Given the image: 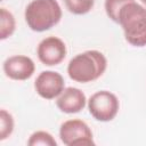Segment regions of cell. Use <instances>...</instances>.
<instances>
[{"mask_svg": "<svg viewBox=\"0 0 146 146\" xmlns=\"http://www.w3.org/2000/svg\"><path fill=\"white\" fill-rule=\"evenodd\" d=\"M14 116L5 108L0 110V140L3 141L7 138H9L14 131Z\"/></svg>", "mask_w": 146, "mask_h": 146, "instance_id": "8fae6325", "label": "cell"}, {"mask_svg": "<svg viewBox=\"0 0 146 146\" xmlns=\"http://www.w3.org/2000/svg\"><path fill=\"white\" fill-rule=\"evenodd\" d=\"M27 145L29 146H57V141L50 132L44 130H36L30 136L27 140Z\"/></svg>", "mask_w": 146, "mask_h": 146, "instance_id": "7c38bea8", "label": "cell"}, {"mask_svg": "<svg viewBox=\"0 0 146 146\" xmlns=\"http://www.w3.org/2000/svg\"><path fill=\"white\" fill-rule=\"evenodd\" d=\"M59 138L66 146L95 145L90 127L80 119H70L64 121L59 127Z\"/></svg>", "mask_w": 146, "mask_h": 146, "instance_id": "5b68a950", "label": "cell"}, {"mask_svg": "<svg viewBox=\"0 0 146 146\" xmlns=\"http://www.w3.org/2000/svg\"><path fill=\"white\" fill-rule=\"evenodd\" d=\"M67 49L65 42L58 36H47L36 47V56L46 66L59 65L66 57Z\"/></svg>", "mask_w": 146, "mask_h": 146, "instance_id": "8992f818", "label": "cell"}, {"mask_svg": "<svg viewBox=\"0 0 146 146\" xmlns=\"http://www.w3.org/2000/svg\"><path fill=\"white\" fill-rule=\"evenodd\" d=\"M131 1L135 0H105L104 7H105V13L107 15V17L114 22L117 23L119 19V13L122 9V7Z\"/></svg>", "mask_w": 146, "mask_h": 146, "instance_id": "5bb4252c", "label": "cell"}, {"mask_svg": "<svg viewBox=\"0 0 146 146\" xmlns=\"http://www.w3.org/2000/svg\"><path fill=\"white\" fill-rule=\"evenodd\" d=\"M117 24L129 44L138 48L146 46V7L136 1L124 5L119 13Z\"/></svg>", "mask_w": 146, "mask_h": 146, "instance_id": "7a4b0ae2", "label": "cell"}, {"mask_svg": "<svg viewBox=\"0 0 146 146\" xmlns=\"http://www.w3.org/2000/svg\"><path fill=\"white\" fill-rule=\"evenodd\" d=\"M140 1H141V2H143V5L146 7V0H140Z\"/></svg>", "mask_w": 146, "mask_h": 146, "instance_id": "9a60e30c", "label": "cell"}, {"mask_svg": "<svg viewBox=\"0 0 146 146\" xmlns=\"http://www.w3.org/2000/svg\"><path fill=\"white\" fill-rule=\"evenodd\" d=\"M16 30V19L10 10L5 7L0 8V40L10 38Z\"/></svg>", "mask_w": 146, "mask_h": 146, "instance_id": "30bf717a", "label": "cell"}, {"mask_svg": "<svg viewBox=\"0 0 146 146\" xmlns=\"http://www.w3.org/2000/svg\"><path fill=\"white\" fill-rule=\"evenodd\" d=\"M2 70L7 78L15 81H25L34 74L35 64L29 56L14 55L5 59Z\"/></svg>", "mask_w": 146, "mask_h": 146, "instance_id": "ba28073f", "label": "cell"}, {"mask_svg": "<svg viewBox=\"0 0 146 146\" xmlns=\"http://www.w3.org/2000/svg\"><path fill=\"white\" fill-rule=\"evenodd\" d=\"M90 115L99 122H110L115 119L120 110V100L115 94L108 90H99L92 94L87 102Z\"/></svg>", "mask_w": 146, "mask_h": 146, "instance_id": "277c9868", "label": "cell"}, {"mask_svg": "<svg viewBox=\"0 0 146 146\" xmlns=\"http://www.w3.org/2000/svg\"><path fill=\"white\" fill-rule=\"evenodd\" d=\"M66 9L74 15H86L95 6V0H64Z\"/></svg>", "mask_w": 146, "mask_h": 146, "instance_id": "4fadbf2b", "label": "cell"}, {"mask_svg": "<svg viewBox=\"0 0 146 146\" xmlns=\"http://www.w3.org/2000/svg\"><path fill=\"white\" fill-rule=\"evenodd\" d=\"M107 68V58L98 50H86L75 55L67 64V74L79 83L98 80Z\"/></svg>", "mask_w": 146, "mask_h": 146, "instance_id": "6da1fadb", "label": "cell"}, {"mask_svg": "<svg viewBox=\"0 0 146 146\" xmlns=\"http://www.w3.org/2000/svg\"><path fill=\"white\" fill-rule=\"evenodd\" d=\"M63 16V10L57 0H32L27 3L24 18L30 30L44 32L56 26Z\"/></svg>", "mask_w": 146, "mask_h": 146, "instance_id": "3957f363", "label": "cell"}, {"mask_svg": "<svg viewBox=\"0 0 146 146\" xmlns=\"http://www.w3.org/2000/svg\"><path fill=\"white\" fill-rule=\"evenodd\" d=\"M84 92L75 87H65L62 94L56 98L57 108L65 114H75L81 112L87 105Z\"/></svg>", "mask_w": 146, "mask_h": 146, "instance_id": "9c48e42d", "label": "cell"}, {"mask_svg": "<svg viewBox=\"0 0 146 146\" xmlns=\"http://www.w3.org/2000/svg\"><path fill=\"white\" fill-rule=\"evenodd\" d=\"M34 89L43 99H56L65 89V81L63 75L56 71H42L34 81Z\"/></svg>", "mask_w": 146, "mask_h": 146, "instance_id": "52a82bcc", "label": "cell"}]
</instances>
